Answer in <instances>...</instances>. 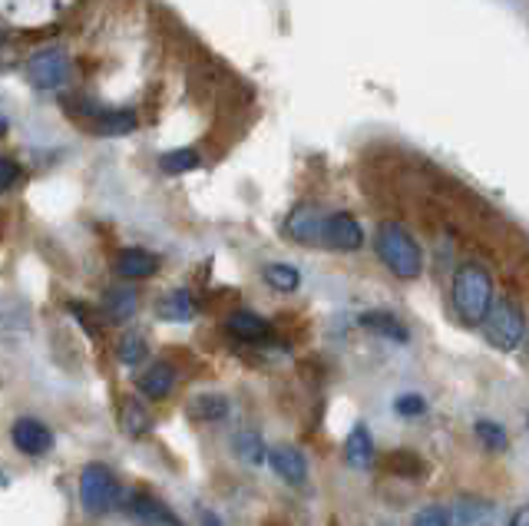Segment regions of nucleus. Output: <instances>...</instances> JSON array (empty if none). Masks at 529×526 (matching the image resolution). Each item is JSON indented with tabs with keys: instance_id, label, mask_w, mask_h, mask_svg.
Wrapping results in <instances>:
<instances>
[{
	"instance_id": "21",
	"label": "nucleus",
	"mask_w": 529,
	"mask_h": 526,
	"mask_svg": "<svg viewBox=\"0 0 529 526\" xmlns=\"http://www.w3.org/2000/svg\"><path fill=\"white\" fill-rule=\"evenodd\" d=\"M490 503L483 500H457L447 517H453V526H480L490 520Z\"/></svg>"
},
{
	"instance_id": "29",
	"label": "nucleus",
	"mask_w": 529,
	"mask_h": 526,
	"mask_svg": "<svg viewBox=\"0 0 529 526\" xmlns=\"http://www.w3.org/2000/svg\"><path fill=\"white\" fill-rule=\"evenodd\" d=\"M20 166L10 156H0V192H10L20 182Z\"/></svg>"
},
{
	"instance_id": "27",
	"label": "nucleus",
	"mask_w": 529,
	"mask_h": 526,
	"mask_svg": "<svg viewBox=\"0 0 529 526\" xmlns=\"http://www.w3.org/2000/svg\"><path fill=\"white\" fill-rule=\"evenodd\" d=\"M477 437H480L483 447L493 450V454H503V450H510V434H506L496 421H487V417H483V421H477Z\"/></svg>"
},
{
	"instance_id": "28",
	"label": "nucleus",
	"mask_w": 529,
	"mask_h": 526,
	"mask_svg": "<svg viewBox=\"0 0 529 526\" xmlns=\"http://www.w3.org/2000/svg\"><path fill=\"white\" fill-rule=\"evenodd\" d=\"M394 411L401 417H420V414H427V401L420 394H401L394 401Z\"/></svg>"
},
{
	"instance_id": "9",
	"label": "nucleus",
	"mask_w": 529,
	"mask_h": 526,
	"mask_svg": "<svg viewBox=\"0 0 529 526\" xmlns=\"http://www.w3.org/2000/svg\"><path fill=\"white\" fill-rule=\"evenodd\" d=\"M265 460H268V467H272L278 477H282L285 483H291V487H301V483L308 480V457L301 454L298 447H291V444L268 447Z\"/></svg>"
},
{
	"instance_id": "2",
	"label": "nucleus",
	"mask_w": 529,
	"mask_h": 526,
	"mask_svg": "<svg viewBox=\"0 0 529 526\" xmlns=\"http://www.w3.org/2000/svg\"><path fill=\"white\" fill-rule=\"evenodd\" d=\"M453 305L467 325H480L487 308L493 305V278L483 265L467 262L453 275Z\"/></svg>"
},
{
	"instance_id": "25",
	"label": "nucleus",
	"mask_w": 529,
	"mask_h": 526,
	"mask_svg": "<svg viewBox=\"0 0 529 526\" xmlns=\"http://www.w3.org/2000/svg\"><path fill=\"white\" fill-rule=\"evenodd\" d=\"M265 282L272 285L275 292L291 295V292H298V288H301V272H298L295 265L275 262V265H268V268H265Z\"/></svg>"
},
{
	"instance_id": "5",
	"label": "nucleus",
	"mask_w": 529,
	"mask_h": 526,
	"mask_svg": "<svg viewBox=\"0 0 529 526\" xmlns=\"http://www.w3.org/2000/svg\"><path fill=\"white\" fill-rule=\"evenodd\" d=\"M70 73H73V63L63 47L40 50L27 60V80L37 90H63L70 83Z\"/></svg>"
},
{
	"instance_id": "16",
	"label": "nucleus",
	"mask_w": 529,
	"mask_h": 526,
	"mask_svg": "<svg viewBox=\"0 0 529 526\" xmlns=\"http://www.w3.org/2000/svg\"><path fill=\"white\" fill-rule=\"evenodd\" d=\"M186 414L192 417V421L199 424H215V421H225L229 417V397L225 394H199L192 397Z\"/></svg>"
},
{
	"instance_id": "17",
	"label": "nucleus",
	"mask_w": 529,
	"mask_h": 526,
	"mask_svg": "<svg viewBox=\"0 0 529 526\" xmlns=\"http://www.w3.org/2000/svg\"><path fill=\"white\" fill-rule=\"evenodd\" d=\"M225 328H229V335H235L239 341H262L268 338V331H272L268 321L262 315H255V311H232Z\"/></svg>"
},
{
	"instance_id": "31",
	"label": "nucleus",
	"mask_w": 529,
	"mask_h": 526,
	"mask_svg": "<svg viewBox=\"0 0 529 526\" xmlns=\"http://www.w3.org/2000/svg\"><path fill=\"white\" fill-rule=\"evenodd\" d=\"M526 520H529V510L520 507V510H516L513 517H510V526H526Z\"/></svg>"
},
{
	"instance_id": "15",
	"label": "nucleus",
	"mask_w": 529,
	"mask_h": 526,
	"mask_svg": "<svg viewBox=\"0 0 529 526\" xmlns=\"http://www.w3.org/2000/svg\"><path fill=\"white\" fill-rule=\"evenodd\" d=\"M136 308H139V295H136V288H110L103 298V315L116 321V325H123V321H129L136 315Z\"/></svg>"
},
{
	"instance_id": "10",
	"label": "nucleus",
	"mask_w": 529,
	"mask_h": 526,
	"mask_svg": "<svg viewBox=\"0 0 529 526\" xmlns=\"http://www.w3.org/2000/svg\"><path fill=\"white\" fill-rule=\"evenodd\" d=\"M159 272V259L146 249H126L116 255V275L126 278V282H143V278H153Z\"/></svg>"
},
{
	"instance_id": "6",
	"label": "nucleus",
	"mask_w": 529,
	"mask_h": 526,
	"mask_svg": "<svg viewBox=\"0 0 529 526\" xmlns=\"http://www.w3.org/2000/svg\"><path fill=\"white\" fill-rule=\"evenodd\" d=\"M123 510L129 513V520H136L139 526H186L169 503L143 490L133 493V497H123Z\"/></svg>"
},
{
	"instance_id": "23",
	"label": "nucleus",
	"mask_w": 529,
	"mask_h": 526,
	"mask_svg": "<svg viewBox=\"0 0 529 526\" xmlns=\"http://www.w3.org/2000/svg\"><path fill=\"white\" fill-rule=\"evenodd\" d=\"M232 450H235V457L245 460V464H262L268 447L258 431H239L232 437Z\"/></svg>"
},
{
	"instance_id": "18",
	"label": "nucleus",
	"mask_w": 529,
	"mask_h": 526,
	"mask_svg": "<svg viewBox=\"0 0 529 526\" xmlns=\"http://www.w3.org/2000/svg\"><path fill=\"white\" fill-rule=\"evenodd\" d=\"M344 460L358 470H367L374 464V440H371V434H367L364 424L354 427V431L348 434V440H344Z\"/></svg>"
},
{
	"instance_id": "3",
	"label": "nucleus",
	"mask_w": 529,
	"mask_h": 526,
	"mask_svg": "<svg viewBox=\"0 0 529 526\" xmlns=\"http://www.w3.org/2000/svg\"><path fill=\"white\" fill-rule=\"evenodd\" d=\"M123 487L116 474L100 460H93V464L83 467L80 474V503L86 513H93V517H103V513H113L123 507Z\"/></svg>"
},
{
	"instance_id": "8",
	"label": "nucleus",
	"mask_w": 529,
	"mask_h": 526,
	"mask_svg": "<svg viewBox=\"0 0 529 526\" xmlns=\"http://www.w3.org/2000/svg\"><path fill=\"white\" fill-rule=\"evenodd\" d=\"M10 440H14V447L27 457H43V454H50V447H53L50 427L37 421V417H17L14 427H10Z\"/></svg>"
},
{
	"instance_id": "30",
	"label": "nucleus",
	"mask_w": 529,
	"mask_h": 526,
	"mask_svg": "<svg viewBox=\"0 0 529 526\" xmlns=\"http://www.w3.org/2000/svg\"><path fill=\"white\" fill-rule=\"evenodd\" d=\"M414 526H450V517H447V510H440V507H424L414 517Z\"/></svg>"
},
{
	"instance_id": "24",
	"label": "nucleus",
	"mask_w": 529,
	"mask_h": 526,
	"mask_svg": "<svg viewBox=\"0 0 529 526\" xmlns=\"http://www.w3.org/2000/svg\"><path fill=\"white\" fill-rule=\"evenodd\" d=\"M202 163L199 153L192 146H182V149H169V153L159 156V166H163V173L169 176H182L189 173V169H196Z\"/></svg>"
},
{
	"instance_id": "4",
	"label": "nucleus",
	"mask_w": 529,
	"mask_h": 526,
	"mask_svg": "<svg viewBox=\"0 0 529 526\" xmlns=\"http://www.w3.org/2000/svg\"><path fill=\"white\" fill-rule=\"evenodd\" d=\"M483 335L496 351H513L520 348V341L526 335V321L523 311L513 302H493L483 315Z\"/></svg>"
},
{
	"instance_id": "20",
	"label": "nucleus",
	"mask_w": 529,
	"mask_h": 526,
	"mask_svg": "<svg viewBox=\"0 0 529 526\" xmlns=\"http://www.w3.org/2000/svg\"><path fill=\"white\" fill-rule=\"evenodd\" d=\"M384 470L387 474H394V477L417 480V477L427 474V464L417 454H410V450H394V454L384 460Z\"/></svg>"
},
{
	"instance_id": "13",
	"label": "nucleus",
	"mask_w": 529,
	"mask_h": 526,
	"mask_svg": "<svg viewBox=\"0 0 529 526\" xmlns=\"http://www.w3.org/2000/svg\"><path fill=\"white\" fill-rule=\"evenodd\" d=\"M361 328L374 331V335H381L387 341H397V345H407V341H410L407 325L397 315H391V311H364Z\"/></svg>"
},
{
	"instance_id": "26",
	"label": "nucleus",
	"mask_w": 529,
	"mask_h": 526,
	"mask_svg": "<svg viewBox=\"0 0 529 526\" xmlns=\"http://www.w3.org/2000/svg\"><path fill=\"white\" fill-rule=\"evenodd\" d=\"M116 354H120V361L126 364V368H139V364L149 358V345H146V338L139 335V331H129V335L120 338V348H116Z\"/></svg>"
},
{
	"instance_id": "33",
	"label": "nucleus",
	"mask_w": 529,
	"mask_h": 526,
	"mask_svg": "<svg viewBox=\"0 0 529 526\" xmlns=\"http://www.w3.org/2000/svg\"><path fill=\"white\" fill-rule=\"evenodd\" d=\"M7 133V120H0V136H4Z\"/></svg>"
},
{
	"instance_id": "14",
	"label": "nucleus",
	"mask_w": 529,
	"mask_h": 526,
	"mask_svg": "<svg viewBox=\"0 0 529 526\" xmlns=\"http://www.w3.org/2000/svg\"><path fill=\"white\" fill-rule=\"evenodd\" d=\"M172 388H176V371H172V364H166V361H156L153 368L139 374V391H143L146 397H153V401L169 397Z\"/></svg>"
},
{
	"instance_id": "32",
	"label": "nucleus",
	"mask_w": 529,
	"mask_h": 526,
	"mask_svg": "<svg viewBox=\"0 0 529 526\" xmlns=\"http://www.w3.org/2000/svg\"><path fill=\"white\" fill-rule=\"evenodd\" d=\"M199 517H202V526H222V520H219V517H215V513H212V510H202V513H199Z\"/></svg>"
},
{
	"instance_id": "7",
	"label": "nucleus",
	"mask_w": 529,
	"mask_h": 526,
	"mask_svg": "<svg viewBox=\"0 0 529 526\" xmlns=\"http://www.w3.org/2000/svg\"><path fill=\"white\" fill-rule=\"evenodd\" d=\"M321 242L338 252H358L364 245V229L351 212H334L321 222Z\"/></svg>"
},
{
	"instance_id": "12",
	"label": "nucleus",
	"mask_w": 529,
	"mask_h": 526,
	"mask_svg": "<svg viewBox=\"0 0 529 526\" xmlns=\"http://www.w3.org/2000/svg\"><path fill=\"white\" fill-rule=\"evenodd\" d=\"M156 315L163 321H172V325H186V321H192L199 315V302L186 292V288H176V292L159 298Z\"/></svg>"
},
{
	"instance_id": "1",
	"label": "nucleus",
	"mask_w": 529,
	"mask_h": 526,
	"mask_svg": "<svg viewBox=\"0 0 529 526\" xmlns=\"http://www.w3.org/2000/svg\"><path fill=\"white\" fill-rule=\"evenodd\" d=\"M377 255L387 265V272L397 278H407V282L410 278H420V272H424V252H420L417 239L397 222H384L377 229Z\"/></svg>"
},
{
	"instance_id": "19",
	"label": "nucleus",
	"mask_w": 529,
	"mask_h": 526,
	"mask_svg": "<svg viewBox=\"0 0 529 526\" xmlns=\"http://www.w3.org/2000/svg\"><path fill=\"white\" fill-rule=\"evenodd\" d=\"M123 431L126 437H146L149 431H153V414L146 411L143 401H136V397H129V401L123 404V417H120Z\"/></svg>"
},
{
	"instance_id": "22",
	"label": "nucleus",
	"mask_w": 529,
	"mask_h": 526,
	"mask_svg": "<svg viewBox=\"0 0 529 526\" xmlns=\"http://www.w3.org/2000/svg\"><path fill=\"white\" fill-rule=\"evenodd\" d=\"M139 126V116L133 110H113V113H103L100 120H96V133L100 136H126L133 133Z\"/></svg>"
},
{
	"instance_id": "11",
	"label": "nucleus",
	"mask_w": 529,
	"mask_h": 526,
	"mask_svg": "<svg viewBox=\"0 0 529 526\" xmlns=\"http://www.w3.org/2000/svg\"><path fill=\"white\" fill-rule=\"evenodd\" d=\"M321 212L315 206H301L288 216L285 222V235L295 242H305V245H318L321 242Z\"/></svg>"
},
{
	"instance_id": "34",
	"label": "nucleus",
	"mask_w": 529,
	"mask_h": 526,
	"mask_svg": "<svg viewBox=\"0 0 529 526\" xmlns=\"http://www.w3.org/2000/svg\"><path fill=\"white\" fill-rule=\"evenodd\" d=\"M0 44H4V40H0Z\"/></svg>"
}]
</instances>
